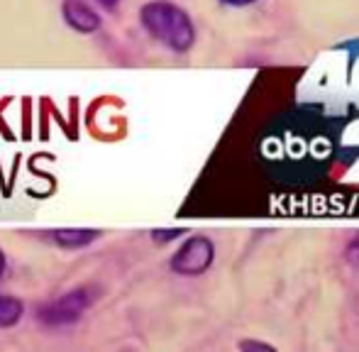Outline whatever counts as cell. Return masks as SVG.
<instances>
[{"mask_svg": "<svg viewBox=\"0 0 359 352\" xmlns=\"http://www.w3.org/2000/svg\"><path fill=\"white\" fill-rule=\"evenodd\" d=\"M342 123L313 105L286 110L259 137V162L284 186H311L330 174L340 149Z\"/></svg>", "mask_w": 359, "mask_h": 352, "instance_id": "1", "label": "cell"}, {"mask_svg": "<svg viewBox=\"0 0 359 352\" xmlns=\"http://www.w3.org/2000/svg\"><path fill=\"white\" fill-rule=\"evenodd\" d=\"M140 22L151 39L174 54H186L194 49L198 32L194 18L181 5L171 0H149L140 8Z\"/></svg>", "mask_w": 359, "mask_h": 352, "instance_id": "2", "label": "cell"}, {"mask_svg": "<svg viewBox=\"0 0 359 352\" xmlns=\"http://www.w3.org/2000/svg\"><path fill=\"white\" fill-rule=\"evenodd\" d=\"M95 291L90 286H76V289L62 294L59 299L49 301L39 309V323H44L47 328H67L83 318L86 311L93 306Z\"/></svg>", "mask_w": 359, "mask_h": 352, "instance_id": "3", "label": "cell"}, {"mask_svg": "<svg viewBox=\"0 0 359 352\" xmlns=\"http://www.w3.org/2000/svg\"><path fill=\"white\" fill-rule=\"evenodd\" d=\"M215 262V243L208 235H191L169 259V269L179 276H201Z\"/></svg>", "mask_w": 359, "mask_h": 352, "instance_id": "4", "label": "cell"}, {"mask_svg": "<svg viewBox=\"0 0 359 352\" xmlns=\"http://www.w3.org/2000/svg\"><path fill=\"white\" fill-rule=\"evenodd\" d=\"M62 15L69 27L81 34H90L100 27V15L90 5H86L83 0H67L62 5Z\"/></svg>", "mask_w": 359, "mask_h": 352, "instance_id": "5", "label": "cell"}, {"mask_svg": "<svg viewBox=\"0 0 359 352\" xmlns=\"http://www.w3.org/2000/svg\"><path fill=\"white\" fill-rule=\"evenodd\" d=\"M47 238L62 250H81V248H88L90 243H95L100 238V230H86V228L49 230Z\"/></svg>", "mask_w": 359, "mask_h": 352, "instance_id": "6", "label": "cell"}, {"mask_svg": "<svg viewBox=\"0 0 359 352\" xmlns=\"http://www.w3.org/2000/svg\"><path fill=\"white\" fill-rule=\"evenodd\" d=\"M25 304L15 296H3L0 294V328H13L22 320Z\"/></svg>", "mask_w": 359, "mask_h": 352, "instance_id": "7", "label": "cell"}, {"mask_svg": "<svg viewBox=\"0 0 359 352\" xmlns=\"http://www.w3.org/2000/svg\"><path fill=\"white\" fill-rule=\"evenodd\" d=\"M189 230L186 228H171V230H151V238L156 243H171V240H179L181 235H186Z\"/></svg>", "mask_w": 359, "mask_h": 352, "instance_id": "8", "label": "cell"}, {"mask_svg": "<svg viewBox=\"0 0 359 352\" xmlns=\"http://www.w3.org/2000/svg\"><path fill=\"white\" fill-rule=\"evenodd\" d=\"M237 348L247 350V352H252V350H257V352H274L276 350L274 345L262 343V340H240V343H237Z\"/></svg>", "mask_w": 359, "mask_h": 352, "instance_id": "9", "label": "cell"}, {"mask_svg": "<svg viewBox=\"0 0 359 352\" xmlns=\"http://www.w3.org/2000/svg\"><path fill=\"white\" fill-rule=\"evenodd\" d=\"M345 259H347L350 264L359 266V233L350 240V243H347V248H345Z\"/></svg>", "mask_w": 359, "mask_h": 352, "instance_id": "10", "label": "cell"}, {"mask_svg": "<svg viewBox=\"0 0 359 352\" xmlns=\"http://www.w3.org/2000/svg\"><path fill=\"white\" fill-rule=\"evenodd\" d=\"M350 83H352V100L359 105V57L355 59V64H352V79H350Z\"/></svg>", "mask_w": 359, "mask_h": 352, "instance_id": "11", "label": "cell"}, {"mask_svg": "<svg viewBox=\"0 0 359 352\" xmlns=\"http://www.w3.org/2000/svg\"><path fill=\"white\" fill-rule=\"evenodd\" d=\"M259 0H220V5L225 8H235V10H242V8H250V5H257Z\"/></svg>", "mask_w": 359, "mask_h": 352, "instance_id": "12", "label": "cell"}, {"mask_svg": "<svg viewBox=\"0 0 359 352\" xmlns=\"http://www.w3.org/2000/svg\"><path fill=\"white\" fill-rule=\"evenodd\" d=\"M5 269H8V257H5L3 248H0V276L5 274Z\"/></svg>", "mask_w": 359, "mask_h": 352, "instance_id": "13", "label": "cell"}, {"mask_svg": "<svg viewBox=\"0 0 359 352\" xmlns=\"http://www.w3.org/2000/svg\"><path fill=\"white\" fill-rule=\"evenodd\" d=\"M98 3H100V5H103V8L113 10V8H115V5H118V3H120V0H98Z\"/></svg>", "mask_w": 359, "mask_h": 352, "instance_id": "14", "label": "cell"}]
</instances>
